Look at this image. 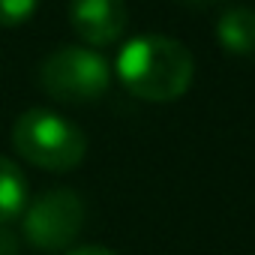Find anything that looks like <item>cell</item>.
Returning a JSON list of instances; mask_svg holds the SVG:
<instances>
[{
  "mask_svg": "<svg viewBox=\"0 0 255 255\" xmlns=\"http://www.w3.org/2000/svg\"><path fill=\"white\" fill-rule=\"evenodd\" d=\"M24 207H27V177L12 159L0 156V225L18 219Z\"/></svg>",
  "mask_w": 255,
  "mask_h": 255,
  "instance_id": "52a82bcc",
  "label": "cell"
},
{
  "mask_svg": "<svg viewBox=\"0 0 255 255\" xmlns=\"http://www.w3.org/2000/svg\"><path fill=\"white\" fill-rule=\"evenodd\" d=\"M66 255H117V252H111L105 246H78V249H69Z\"/></svg>",
  "mask_w": 255,
  "mask_h": 255,
  "instance_id": "9c48e42d",
  "label": "cell"
},
{
  "mask_svg": "<svg viewBox=\"0 0 255 255\" xmlns=\"http://www.w3.org/2000/svg\"><path fill=\"white\" fill-rule=\"evenodd\" d=\"M216 39L228 54H255V9L231 6L216 18Z\"/></svg>",
  "mask_w": 255,
  "mask_h": 255,
  "instance_id": "8992f818",
  "label": "cell"
},
{
  "mask_svg": "<svg viewBox=\"0 0 255 255\" xmlns=\"http://www.w3.org/2000/svg\"><path fill=\"white\" fill-rule=\"evenodd\" d=\"M108 60L81 45L57 48L39 66V87L60 102H93L108 90Z\"/></svg>",
  "mask_w": 255,
  "mask_h": 255,
  "instance_id": "3957f363",
  "label": "cell"
},
{
  "mask_svg": "<svg viewBox=\"0 0 255 255\" xmlns=\"http://www.w3.org/2000/svg\"><path fill=\"white\" fill-rule=\"evenodd\" d=\"M84 225V201L72 189H48L24 207V240L39 252L69 249Z\"/></svg>",
  "mask_w": 255,
  "mask_h": 255,
  "instance_id": "277c9868",
  "label": "cell"
},
{
  "mask_svg": "<svg viewBox=\"0 0 255 255\" xmlns=\"http://www.w3.org/2000/svg\"><path fill=\"white\" fill-rule=\"evenodd\" d=\"M39 6V0H0V27L24 24Z\"/></svg>",
  "mask_w": 255,
  "mask_h": 255,
  "instance_id": "ba28073f",
  "label": "cell"
},
{
  "mask_svg": "<svg viewBox=\"0 0 255 255\" xmlns=\"http://www.w3.org/2000/svg\"><path fill=\"white\" fill-rule=\"evenodd\" d=\"M180 3H186V6H198V9H204V6H210V3H216V0H180Z\"/></svg>",
  "mask_w": 255,
  "mask_h": 255,
  "instance_id": "30bf717a",
  "label": "cell"
},
{
  "mask_svg": "<svg viewBox=\"0 0 255 255\" xmlns=\"http://www.w3.org/2000/svg\"><path fill=\"white\" fill-rule=\"evenodd\" d=\"M195 75L189 48L162 33H144L129 39L117 54V78L132 96L144 102L180 99Z\"/></svg>",
  "mask_w": 255,
  "mask_h": 255,
  "instance_id": "6da1fadb",
  "label": "cell"
},
{
  "mask_svg": "<svg viewBox=\"0 0 255 255\" xmlns=\"http://www.w3.org/2000/svg\"><path fill=\"white\" fill-rule=\"evenodd\" d=\"M69 21L90 45H111L126 30V0H69Z\"/></svg>",
  "mask_w": 255,
  "mask_h": 255,
  "instance_id": "5b68a950",
  "label": "cell"
},
{
  "mask_svg": "<svg viewBox=\"0 0 255 255\" xmlns=\"http://www.w3.org/2000/svg\"><path fill=\"white\" fill-rule=\"evenodd\" d=\"M12 147L21 159L45 171H72L87 153V138L57 111L27 108L12 123Z\"/></svg>",
  "mask_w": 255,
  "mask_h": 255,
  "instance_id": "7a4b0ae2",
  "label": "cell"
}]
</instances>
